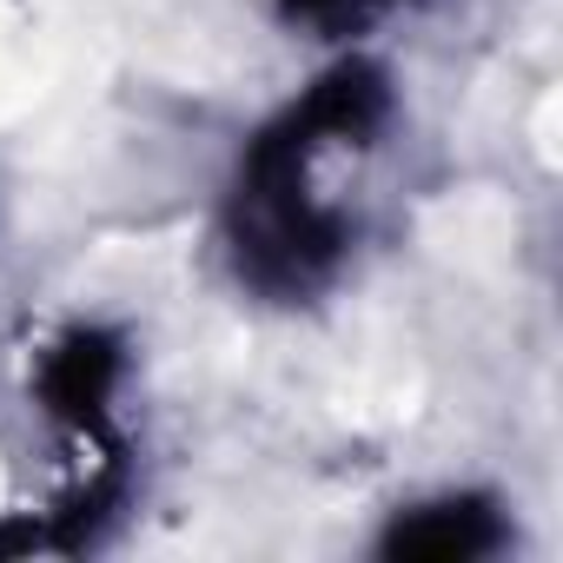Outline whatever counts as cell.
<instances>
[{"instance_id":"cell-2","label":"cell","mask_w":563,"mask_h":563,"mask_svg":"<svg viewBox=\"0 0 563 563\" xmlns=\"http://www.w3.org/2000/svg\"><path fill=\"white\" fill-rule=\"evenodd\" d=\"M504 543V517L484 497H431L385 523L378 550L398 563H477Z\"/></svg>"},{"instance_id":"cell-3","label":"cell","mask_w":563,"mask_h":563,"mask_svg":"<svg viewBox=\"0 0 563 563\" xmlns=\"http://www.w3.org/2000/svg\"><path fill=\"white\" fill-rule=\"evenodd\" d=\"M352 0H278V14L286 21H339Z\"/></svg>"},{"instance_id":"cell-1","label":"cell","mask_w":563,"mask_h":563,"mask_svg":"<svg viewBox=\"0 0 563 563\" xmlns=\"http://www.w3.org/2000/svg\"><path fill=\"white\" fill-rule=\"evenodd\" d=\"M126 378V345L107 332V325H74L60 332L41 365H34V398L54 424H67L74 438H100L107 431V411H113V391Z\"/></svg>"}]
</instances>
